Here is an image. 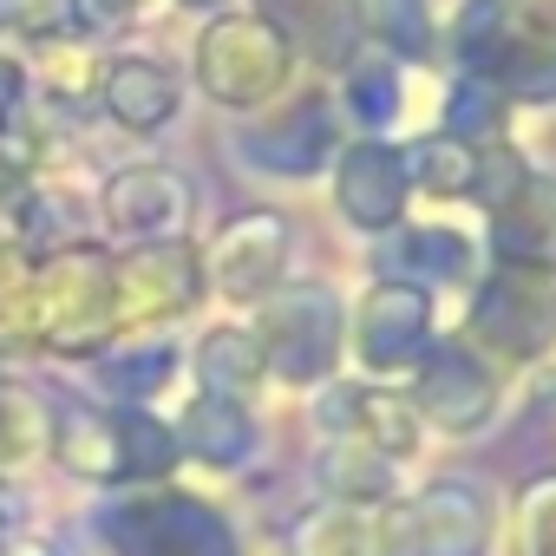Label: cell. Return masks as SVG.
Returning a JSON list of instances; mask_svg holds the SVG:
<instances>
[{"mask_svg":"<svg viewBox=\"0 0 556 556\" xmlns=\"http://www.w3.org/2000/svg\"><path fill=\"white\" fill-rule=\"evenodd\" d=\"M295 60H302V40L275 21L268 8H229V14L203 21L197 53H190V79H197V92L210 105L255 112V105L289 92Z\"/></svg>","mask_w":556,"mask_h":556,"instance_id":"cell-1","label":"cell"},{"mask_svg":"<svg viewBox=\"0 0 556 556\" xmlns=\"http://www.w3.org/2000/svg\"><path fill=\"white\" fill-rule=\"evenodd\" d=\"M203 302V255L177 236V242H138V249H112V308H118V341L125 334H151L170 328L177 315H190Z\"/></svg>","mask_w":556,"mask_h":556,"instance_id":"cell-2","label":"cell"},{"mask_svg":"<svg viewBox=\"0 0 556 556\" xmlns=\"http://www.w3.org/2000/svg\"><path fill=\"white\" fill-rule=\"evenodd\" d=\"M92 210H99V229H105L118 249H138V242H177V236L190 229L197 197H190V177H184L177 164L144 157V164L105 170Z\"/></svg>","mask_w":556,"mask_h":556,"instance_id":"cell-3","label":"cell"},{"mask_svg":"<svg viewBox=\"0 0 556 556\" xmlns=\"http://www.w3.org/2000/svg\"><path fill=\"white\" fill-rule=\"evenodd\" d=\"M289 242H295V229L282 210H236L203 255V289L223 302L275 295L282 289V268H289Z\"/></svg>","mask_w":556,"mask_h":556,"instance_id":"cell-4","label":"cell"},{"mask_svg":"<svg viewBox=\"0 0 556 556\" xmlns=\"http://www.w3.org/2000/svg\"><path fill=\"white\" fill-rule=\"evenodd\" d=\"M262 302H268V308H262L255 341H262L268 374H282V380H315V374H328L334 341H341V315H334L328 289H275V295H262Z\"/></svg>","mask_w":556,"mask_h":556,"instance_id":"cell-5","label":"cell"},{"mask_svg":"<svg viewBox=\"0 0 556 556\" xmlns=\"http://www.w3.org/2000/svg\"><path fill=\"white\" fill-rule=\"evenodd\" d=\"M99 112L131 131V138H157L177 112H184V86L164 60L151 53H105V79H99Z\"/></svg>","mask_w":556,"mask_h":556,"instance_id":"cell-6","label":"cell"},{"mask_svg":"<svg viewBox=\"0 0 556 556\" xmlns=\"http://www.w3.org/2000/svg\"><path fill=\"white\" fill-rule=\"evenodd\" d=\"M47 452H53L73 478H86V484H131L118 406H99V400L53 406V439H47Z\"/></svg>","mask_w":556,"mask_h":556,"instance_id":"cell-7","label":"cell"},{"mask_svg":"<svg viewBox=\"0 0 556 556\" xmlns=\"http://www.w3.org/2000/svg\"><path fill=\"white\" fill-rule=\"evenodd\" d=\"M27 79H34V99H47L53 112H92L99 105V79H105V53L86 47L79 34L73 40H47V47H34Z\"/></svg>","mask_w":556,"mask_h":556,"instance_id":"cell-8","label":"cell"},{"mask_svg":"<svg viewBox=\"0 0 556 556\" xmlns=\"http://www.w3.org/2000/svg\"><path fill=\"white\" fill-rule=\"evenodd\" d=\"M177 445H184L190 458H203V465L236 471V465H249V452H255V419H249L242 400H216V393H203V400L184 406V419H177Z\"/></svg>","mask_w":556,"mask_h":556,"instance_id":"cell-9","label":"cell"},{"mask_svg":"<svg viewBox=\"0 0 556 556\" xmlns=\"http://www.w3.org/2000/svg\"><path fill=\"white\" fill-rule=\"evenodd\" d=\"M47 439H53V400L27 374L0 367V478L47 458Z\"/></svg>","mask_w":556,"mask_h":556,"instance_id":"cell-10","label":"cell"},{"mask_svg":"<svg viewBox=\"0 0 556 556\" xmlns=\"http://www.w3.org/2000/svg\"><path fill=\"white\" fill-rule=\"evenodd\" d=\"M190 367H197V387H203V393H216V400H242V406H249V393H255L262 374H268L255 328H210V334L197 341Z\"/></svg>","mask_w":556,"mask_h":556,"instance_id":"cell-11","label":"cell"},{"mask_svg":"<svg viewBox=\"0 0 556 556\" xmlns=\"http://www.w3.org/2000/svg\"><path fill=\"white\" fill-rule=\"evenodd\" d=\"M92 380H99L118 406L157 400V393L177 380V348H170V341H112V348L92 354Z\"/></svg>","mask_w":556,"mask_h":556,"instance_id":"cell-12","label":"cell"},{"mask_svg":"<svg viewBox=\"0 0 556 556\" xmlns=\"http://www.w3.org/2000/svg\"><path fill=\"white\" fill-rule=\"evenodd\" d=\"M387 170H400V157H393L387 144H354V151L341 157V190H334V197H341V210H348L354 223H367V229L400 210V190H380Z\"/></svg>","mask_w":556,"mask_h":556,"instance_id":"cell-13","label":"cell"},{"mask_svg":"<svg viewBox=\"0 0 556 556\" xmlns=\"http://www.w3.org/2000/svg\"><path fill=\"white\" fill-rule=\"evenodd\" d=\"M118 432H125V471H131V484L164 478V471L184 458L177 426H170V419H157L151 406H118Z\"/></svg>","mask_w":556,"mask_h":556,"instance_id":"cell-14","label":"cell"},{"mask_svg":"<svg viewBox=\"0 0 556 556\" xmlns=\"http://www.w3.org/2000/svg\"><path fill=\"white\" fill-rule=\"evenodd\" d=\"M0 27L21 34L27 47L73 40L86 27V0H0Z\"/></svg>","mask_w":556,"mask_h":556,"instance_id":"cell-15","label":"cell"},{"mask_svg":"<svg viewBox=\"0 0 556 556\" xmlns=\"http://www.w3.org/2000/svg\"><path fill=\"white\" fill-rule=\"evenodd\" d=\"M34 112V79H27V60H14V53H0V151L14 144V131H21V118Z\"/></svg>","mask_w":556,"mask_h":556,"instance_id":"cell-16","label":"cell"},{"mask_svg":"<svg viewBox=\"0 0 556 556\" xmlns=\"http://www.w3.org/2000/svg\"><path fill=\"white\" fill-rule=\"evenodd\" d=\"M0 556H60V543H47V536H8V543H0Z\"/></svg>","mask_w":556,"mask_h":556,"instance_id":"cell-17","label":"cell"},{"mask_svg":"<svg viewBox=\"0 0 556 556\" xmlns=\"http://www.w3.org/2000/svg\"><path fill=\"white\" fill-rule=\"evenodd\" d=\"M8 536H14V497L0 491V543H8Z\"/></svg>","mask_w":556,"mask_h":556,"instance_id":"cell-18","label":"cell"}]
</instances>
